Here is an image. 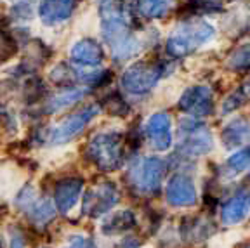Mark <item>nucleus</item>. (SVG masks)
<instances>
[{"instance_id":"obj_25","label":"nucleus","mask_w":250,"mask_h":248,"mask_svg":"<svg viewBox=\"0 0 250 248\" xmlns=\"http://www.w3.org/2000/svg\"><path fill=\"white\" fill-rule=\"evenodd\" d=\"M70 2H71V4H73V2H77V0H70Z\"/></svg>"},{"instance_id":"obj_3","label":"nucleus","mask_w":250,"mask_h":248,"mask_svg":"<svg viewBox=\"0 0 250 248\" xmlns=\"http://www.w3.org/2000/svg\"><path fill=\"white\" fill-rule=\"evenodd\" d=\"M87 156L101 170H117L124 163V144L117 132H103L92 137L87 146Z\"/></svg>"},{"instance_id":"obj_10","label":"nucleus","mask_w":250,"mask_h":248,"mask_svg":"<svg viewBox=\"0 0 250 248\" xmlns=\"http://www.w3.org/2000/svg\"><path fill=\"white\" fill-rule=\"evenodd\" d=\"M165 198L172 207H191L196 202V191L193 179L184 172L174 174L165 184Z\"/></svg>"},{"instance_id":"obj_12","label":"nucleus","mask_w":250,"mask_h":248,"mask_svg":"<svg viewBox=\"0 0 250 248\" xmlns=\"http://www.w3.org/2000/svg\"><path fill=\"white\" fill-rule=\"evenodd\" d=\"M177 108L181 111L191 115V117H205L210 115L214 109V99H212V90L205 85L189 87L183 97L177 103Z\"/></svg>"},{"instance_id":"obj_8","label":"nucleus","mask_w":250,"mask_h":248,"mask_svg":"<svg viewBox=\"0 0 250 248\" xmlns=\"http://www.w3.org/2000/svg\"><path fill=\"white\" fill-rule=\"evenodd\" d=\"M98 113H99L98 104L85 106V108H82L80 111L71 113L70 117L61 120L54 128H52L51 136H49L51 144H64V143H68V141L73 139V137H77L78 134L85 128V125L89 124Z\"/></svg>"},{"instance_id":"obj_1","label":"nucleus","mask_w":250,"mask_h":248,"mask_svg":"<svg viewBox=\"0 0 250 248\" xmlns=\"http://www.w3.org/2000/svg\"><path fill=\"white\" fill-rule=\"evenodd\" d=\"M103 18V39L115 59H127L139 51V40L130 30L127 12L106 14Z\"/></svg>"},{"instance_id":"obj_5","label":"nucleus","mask_w":250,"mask_h":248,"mask_svg":"<svg viewBox=\"0 0 250 248\" xmlns=\"http://www.w3.org/2000/svg\"><path fill=\"white\" fill-rule=\"evenodd\" d=\"M162 75H164V68L160 64L137 62L122 75V89L134 96H141L149 92L158 83Z\"/></svg>"},{"instance_id":"obj_22","label":"nucleus","mask_w":250,"mask_h":248,"mask_svg":"<svg viewBox=\"0 0 250 248\" xmlns=\"http://www.w3.org/2000/svg\"><path fill=\"white\" fill-rule=\"evenodd\" d=\"M228 68L231 70H249L250 68V43L238 47L228 59Z\"/></svg>"},{"instance_id":"obj_26","label":"nucleus","mask_w":250,"mask_h":248,"mask_svg":"<svg viewBox=\"0 0 250 248\" xmlns=\"http://www.w3.org/2000/svg\"><path fill=\"white\" fill-rule=\"evenodd\" d=\"M249 248H250V247H249Z\"/></svg>"},{"instance_id":"obj_4","label":"nucleus","mask_w":250,"mask_h":248,"mask_svg":"<svg viewBox=\"0 0 250 248\" xmlns=\"http://www.w3.org/2000/svg\"><path fill=\"white\" fill-rule=\"evenodd\" d=\"M165 175V165L160 158H139L130 165L127 181L130 187L139 194H153L162 187Z\"/></svg>"},{"instance_id":"obj_14","label":"nucleus","mask_w":250,"mask_h":248,"mask_svg":"<svg viewBox=\"0 0 250 248\" xmlns=\"http://www.w3.org/2000/svg\"><path fill=\"white\" fill-rule=\"evenodd\" d=\"M82 181L80 179H64L56 184L54 189V203L56 208L61 212H70L80 200L82 194Z\"/></svg>"},{"instance_id":"obj_16","label":"nucleus","mask_w":250,"mask_h":248,"mask_svg":"<svg viewBox=\"0 0 250 248\" xmlns=\"http://www.w3.org/2000/svg\"><path fill=\"white\" fill-rule=\"evenodd\" d=\"M71 14L70 0H42L39 5V16L45 24H58L68 20Z\"/></svg>"},{"instance_id":"obj_2","label":"nucleus","mask_w":250,"mask_h":248,"mask_svg":"<svg viewBox=\"0 0 250 248\" xmlns=\"http://www.w3.org/2000/svg\"><path fill=\"white\" fill-rule=\"evenodd\" d=\"M214 37V28L203 20H189L177 24L167 40V54L183 58L207 43Z\"/></svg>"},{"instance_id":"obj_17","label":"nucleus","mask_w":250,"mask_h":248,"mask_svg":"<svg viewBox=\"0 0 250 248\" xmlns=\"http://www.w3.org/2000/svg\"><path fill=\"white\" fill-rule=\"evenodd\" d=\"M249 136H250V127L243 118L233 120L223 130V141H224V144H226V147L238 146V144H242Z\"/></svg>"},{"instance_id":"obj_18","label":"nucleus","mask_w":250,"mask_h":248,"mask_svg":"<svg viewBox=\"0 0 250 248\" xmlns=\"http://www.w3.org/2000/svg\"><path fill=\"white\" fill-rule=\"evenodd\" d=\"M85 92L87 90L80 89V87H73V89L64 90V92L58 94V96H54L52 99H49V103L45 104V111L54 113V111H59V109H64L66 106L77 103L78 99H82V97L85 96Z\"/></svg>"},{"instance_id":"obj_9","label":"nucleus","mask_w":250,"mask_h":248,"mask_svg":"<svg viewBox=\"0 0 250 248\" xmlns=\"http://www.w3.org/2000/svg\"><path fill=\"white\" fill-rule=\"evenodd\" d=\"M118 202V191L113 184L103 183L90 187L83 198V213L89 217H99L109 212Z\"/></svg>"},{"instance_id":"obj_13","label":"nucleus","mask_w":250,"mask_h":248,"mask_svg":"<svg viewBox=\"0 0 250 248\" xmlns=\"http://www.w3.org/2000/svg\"><path fill=\"white\" fill-rule=\"evenodd\" d=\"M250 213V187H243L224 203L221 208V222L224 226H236Z\"/></svg>"},{"instance_id":"obj_21","label":"nucleus","mask_w":250,"mask_h":248,"mask_svg":"<svg viewBox=\"0 0 250 248\" xmlns=\"http://www.w3.org/2000/svg\"><path fill=\"white\" fill-rule=\"evenodd\" d=\"M250 167V144L243 146L242 149L231 155L226 162V172L231 175L240 174V172L247 170Z\"/></svg>"},{"instance_id":"obj_11","label":"nucleus","mask_w":250,"mask_h":248,"mask_svg":"<svg viewBox=\"0 0 250 248\" xmlns=\"http://www.w3.org/2000/svg\"><path fill=\"white\" fill-rule=\"evenodd\" d=\"M145 137L155 151H165L172 144V122L167 113H155L145 125Z\"/></svg>"},{"instance_id":"obj_19","label":"nucleus","mask_w":250,"mask_h":248,"mask_svg":"<svg viewBox=\"0 0 250 248\" xmlns=\"http://www.w3.org/2000/svg\"><path fill=\"white\" fill-rule=\"evenodd\" d=\"M172 7V0H136V12L143 18H162Z\"/></svg>"},{"instance_id":"obj_15","label":"nucleus","mask_w":250,"mask_h":248,"mask_svg":"<svg viewBox=\"0 0 250 248\" xmlns=\"http://www.w3.org/2000/svg\"><path fill=\"white\" fill-rule=\"evenodd\" d=\"M103 49L94 40H80L71 49V59L80 66H99L103 61Z\"/></svg>"},{"instance_id":"obj_20","label":"nucleus","mask_w":250,"mask_h":248,"mask_svg":"<svg viewBox=\"0 0 250 248\" xmlns=\"http://www.w3.org/2000/svg\"><path fill=\"white\" fill-rule=\"evenodd\" d=\"M134 215L130 212H118L113 213L108 221L103 224V233L104 234H120L134 226Z\"/></svg>"},{"instance_id":"obj_24","label":"nucleus","mask_w":250,"mask_h":248,"mask_svg":"<svg viewBox=\"0 0 250 248\" xmlns=\"http://www.w3.org/2000/svg\"><path fill=\"white\" fill-rule=\"evenodd\" d=\"M18 2H20V4H26L28 0H18Z\"/></svg>"},{"instance_id":"obj_23","label":"nucleus","mask_w":250,"mask_h":248,"mask_svg":"<svg viewBox=\"0 0 250 248\" xmlns=\"http://www.w3.org/2000/svg\"><path fill=\"white\" fill-rule=\"evenodd\" d=\"M64 248H90V243L82 236H75Z\"/></svg>"},{"instance_id":"obj_7","label":"nucleus","mask_w":250,"mask_h":248,"mask_svg":"<svg viewBox=\"0 0 250 248\" xmlns=\"http://www.w3.org/2000/svg\"><path fill=\"white\" fill-rule=\"evenodd\" d=\"M54 202H51L49 198L40 196L33 187H24L18 198H16V207L30 219L31 222H35L39 226H45L56 215Z\"/></svg>"},{"instance_id":"obj_6","label":"nucleus","mask_w":250,"mask_h":248,"mask_svg":"<svg viewBox=\"0 0 250 248\" xmlns=\"http://www.w3.org/2000/svg\"><path fill=\"white\" fill-rule=\"evenodd\" d=\"M212 149V136L205 125L195 120L181 122L179 151L184 156H202Z\"/></svg>"}]
</instances>
